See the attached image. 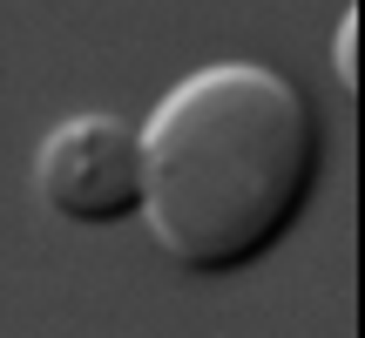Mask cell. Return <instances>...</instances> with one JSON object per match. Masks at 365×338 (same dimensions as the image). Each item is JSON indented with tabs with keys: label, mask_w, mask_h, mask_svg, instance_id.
<instances>
[{
	"label": "cell",
	"mask_w": 365,
	"mask_h": 338,
	"mask_svg": "<svg viewBox=\"0 0 365 338\" xmlns=\"http://www.w3.org/2000/svg\"><path fill=\"white\" fill-rule=\"evenodd\" d=\"M318 176V116L291 75L217 61L143 122V210L190 271H230L284 237Z\"/></svg>",
	"instance_id": "6da1fadb"
},
{
	"label": "cell",
	"mask_w": 365,
	"mask_h": 338,
	"mask_svg": "<svg viewBox=\"0 0 365 338\" xmlns=\"http://www.w3.org/2000/svg\"><path fill=\"white\" fill-rule=\"evenodd\" d=\"M41 190L75 223H115L143 210V135L115 116H75L41 143Z\"/></svg>",
	"instance_id": "7a4b0ae2"
},
{
	"label": "cell",
	"mask_w": 365,
	"mask_h": 338,
	"mask_svg": "<svg viewBox=\"0 0 365 338\" xmlns=\"http://www.w3.org/2000/svg\"><path fill=\"white\" fill-rule=\"evenodd\" d=\"M352 34H359V14L345 7V21H339V75H345V88L359 81V68H352Z\"/></svg>",
	"instance_id": "3957f363"
}]
</instances>
